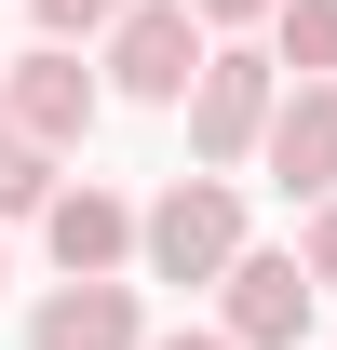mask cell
<instances>
[{
  "label": "cell",
  "instance_id": "1",
  "mask_svg": "<svg viewBox=\"0 0 337 350\" xmlns=\"http://www.w3.org/2000/svg\"><path fill=\"white\" fill-rule=\"evenodd\" d=\"M284 54L270 41H216L203 94H189V175H243L256 148H270V122H284Z\"/></svg>",
  "mask_w": 337,
  "mask_h": 350
},
{
  "label": "cell",
  "instance_id": "2",
  "mask_svg": "<svg viewBox=\"0 0 337 350\" xmlns=\"http://www.w3.org/2000/svg\"><path fill=\"white\" fill-rule=\"evenodd\" d=\"M95 68H108V94H122V108H189V94H203V68H216V27L189 14V0H135L122 27H108V54H95Z\"/></svg>",
  "mask_w": 337,
  "mask_h": 350
},
{
  "label": "cell",
  "instance_id": "3",
  "mask_svg": "<svg viewBox=\"0 0 337 350\" xmlns=\"http://www.w3.org/2000/svg\"><path fill=\"white\" fill-rule=\"evenodd\" d=\"M256 243H243V189H229V175H175L162 202H149V283H229V269H243Z\"/></svg>",
  "mask_w": 337,
  "mask_h": 350
},
{
  "label": "cell",
  "instance_id": "4",
  "mask_svg": "<svg viewBox=\"0 0 337 350\" xmlns=\"http://www.w3.org/2000/svg\"><path fill=\"white\" fill-rule=\"evenodd\" d=\"M0 122H14V135H41L54 162H68V148L108 122V68H95V54H68V41L0 54Z\"/></svg>",
  "mask_w": 337,
  "mask_h": 350
},
{
  "label": "cell",
  "instance_id": "5",
  "mask_svg": "<svg viewBox=\"0 0 337 350\" xmlns=\"http://www.w3.org/2000/svg\"><path fill=\"white\" fill-rule=\"evenodd\" d=\"M310 310H324L310 256H297V243H256V256L216 283V337L229 350H310Z\"/></svg>",
  "mask_w": 337,
  "mask_h": 350
},
{
  "label": "cell",
  "instance_id": "6",
  "mask_svg": "<svg viewBox=\"0 0 337 350\" xmlns=\"http://www.w3.org/2000/svg\"><path fill=\"white\" fill-rule=\"evenodd\" d=\"M41 256H54V283H122V269L149 256V202L68 175V189H54V216H41Z\"/></svg>",
  "mask_w": 337,
  "mask_h": 350
},
{
  "label": "cell",
  "instance_id": "7",
  "mask_svg": "<svg viewBox=\"0 0 337 350\" xmlns=\"http://www.w3.org/2000/svg\"><path fill=\"white\" fill-rule=\"evenodd\" d=\"M256 162H270V189H284V202H310V216H324V202H337V81H297Z\"/></svg>",
  "mask_w": 337,
  "mask_h": 350
},
{
  "label": "cell",
  "instance_id": "8",
  "mask_svg": "<svg viewBox=\"0 0 337 350\" xmlns=\"http://www.w3.org/2000/svg\"><path fill=\"white\" fill-rule=\"evenodd\" d=\"M27 350H149V297L135 283H41Z\"/></svg>",
  "mask_w": 337,
  "mask_h": 350
},
{
  "label": "cell",
  "instance_id": "9",
  "mask_svg": "<svg viewBox=\"0 0 337 350\" xmlns=\"http://www.w3.org/2000/svg\"><path fill=\"white\" fill-rule=\"evenodd\" d=\"M54 189H68V175H54V148L0 122V229H14V216H54Z\"/></svg>",
  "mask_w": 337,
  "mask_h": 350
},
{
  "label": "cell",
  "instance_id": "10",
  "mask_svg": "<svg viewBox=\"0 0 337 350\" xmlns=\"http://www.w3.org/2000/svg\"><path fill=\"white\" fill-rule=\"evenodd\" d=\"M270 54H284V81H337V0H284Z\"/></svg>",
  "mask_w": 337,
  "mask_h": 350
},
{
  "label": "cell",
  "instance_id": "11",
  "mask_svg": "<svg viewBox=\"0 0 337 350\" xmlns=\"http://www.w3.org/2000/svg\"><path fill=\"white\" fill-rule=\"evenodd\" d=\"M122 14H135V0H27V41H68V54H108V27H122Z\"/></svg>",
  "mask_w": 337,
  "mask_h": 350
},
{
  "label": "cell",
  "instance_id": "12",
  "mask_svg": "<svg viewBox=\"0 0 337 350\" xmlns=\"http://www.w3.org/2000/svg\"><path fill=\"white\" fill-rule=\"evenodd\" d=\"M189 14H203L216 41H243V27H284V0H189Z\"/></svg>",
  "mask_w": 337,
  "mask_h": 350
},
{
  "label": "cell",
  "instance_id": "13",
  "mask_svg": "<svg viewBox=\"0 0 337 350\" xmlns=\"http://www.w3.org/2000/svg\"><path fill=\"white\" fill-rule=\"evenodd\" d=\"M297 256H310V283H324V297H337V202H324V216H310V229H297Z\"/></svg>",
  "mask_w": 337,
  "mask_h": 350
},
{
  "label": "cell",
  "instance_id": "14",
  "mask_svg": "<svg viewBox=\"0 0 337 350\" xmlns=\"http://www.w3.org/2000/svg\"><path fill=\"white\" fill-rule=\"evenodd\" d=\"M149 350H229V337H216V323H175V337H149Z\"/></svg>",
  "mask_w": 337,
  "mask_h": 350
},
{
  "label": "cell",
  "instance_id": "15",
  "mask_svg": "<svg viewBox=\"0 0 337 350\" xmlns=\"http://www.w3.org/2000/svg\"><path fill=\"white\" fill-rule=\"evenodd\" d=\"M0 283H14V256H0Z\"/></svg>",
  "mask_w": 337,
  "mask_h": 350
}]
</instances>
